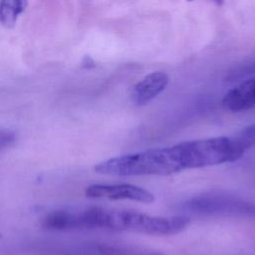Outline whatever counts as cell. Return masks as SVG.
Listing matches in <instances>:
<instances>
[{"mask_svg": "<svg viewBox=\"0 0 255 255\" xmlns=\"http://www.w3.org/2000/svg\"><path fill=\"white\" fill-rule=\"evenodd\" d=\"M230 155L229 137L216 136L115 156L99 162L95 171L113 176H165L185 169L230 162Z\"/></svg>", "mask_w": 255, "mask_h": 255, "instance_id": "cell-1", "label": "cell"}, {"mask_svg": "<svg viewBox=\"0 0 255 255\" xmlns=\"http://www.w3.org/2000/svg\"><path fill=\"white\" fill-rule=\"evenodd\" d=\"M70 223L72 229L102 228L149 235H174L188 227L189 218L182 215L151 216L134 210L91 206L70 209Z\"/></svg>", "mask_w": 255, "mask_h": 255, "instance_id": "cell-2", "label": "cell"}, {"mask_svg": "<svg viewBox=\"0 0 255 255\" xmlns=\"http://www.w3.org/2000/svg\"><path fill=\"white\" fill-rule=\"evenodd\" d=\"M85 194L90 198L128 199L141 203H151L154 201V195L150 191L130 183L92 184L86 188Z\"/></svg>", "mask_w": 255, "mask_h": 255, "instance_id": "cell-3", "label": "cell"}, {"mask_svg": "<svg viewBox=\"0 0 255 255\" xmlns=\"http://www.w3.org/2000/svg\"><path fill=\"white\" fill-rule=\"evenodd\" d=\"M168 83V77L163 72H153L136 83L130 93V99L136 106H144L160 94Z\"/></svg>", "mask_w": 255, "mask_h": 255, "instance_id": "cell-4", "label": "cell"}, {"mask_svg": "<svg viewBox=\"0 0 255 255\" xmlns=\"http://www.w3.org/2000/svg\"><path fill=\"white\" fill-rule=\"evenodd\" d=\"M222 106L234 113L250 110L255 107V78L248 79L226 93Z\"/></svg>", "mask_w": 255, "mask_h": 255, "instance_id": "cell-5", "label": "cell"}, {"mask_svg": "<svg viewBox=\"0 0 255 255\" xmlns=\"http://www.w3.org/2000/svg\"><path fill=\"white\" fill-rule=\"evenodd\" d=\"M229 138L231 145V162H233L239 159L255 144V123L245 127Z\"/></svg>", "mask_w": 255, "mask_h": 255, "instance_id": "cell-6", "label": "cell"}, {"mask_svg": "<svg viewBox=\"0 0 255 255\" xmlns=\"http://www.w3.org/2000/svg\"><path fill=\"white\" fill-rule=\"evenodd\" d=\"M26 7L27 0H0V24L8 29L13 28Z\"/></svg>", "mask_w": 255, "mask_h": 255, "instance_id": "cell-7", "label": "cell"}, {"mask_svg": "<svg viewBox=\"0 0 255 255\" xmlns=\"http://www.w3.org/2000/svg\"><path fill=\"white\" fill-rule=\"evenodd\" d=\"M16 139V135L13 131L3 129L0 130V152L9 147L14 143Z\"/></svg>", "mask_w": 255, "mask_h": 255, "instance_id": "cell-8", "label": "cell"}, {"mask_svg": "<svg viewBox=\"0 0 255 255\" xmlns=\"http://www.w3.org/2000/svg\"><path fill=\"white\" fill-rule=\"evenodd\" d=\"M188 1H192V0H188ZM210 1H213V2H215L217 5H222L224 0H210Z\"/></svg>", "mask_w": 255, "mask_h": 255, "instance_id": "cell-9", "label": "cell"}]
</instances>
